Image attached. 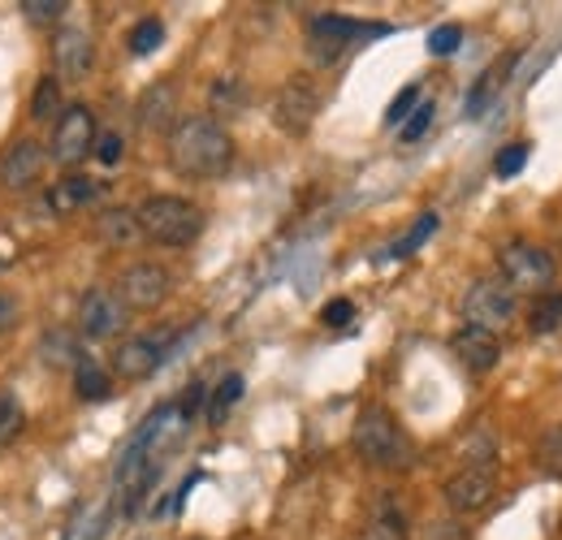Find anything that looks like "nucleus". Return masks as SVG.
I'll return each mask as SVG.
<instances>
[{
    "mask_svg": "<svg viewBox=\"0 0 562 540\" xmlns=\"http://www.w3.org/2000/svg\"><path fill=\"white\" fill-rule=\"evenodd\" d=\"M169 165L182 178H221L234 165V138L216 117H182L169 131Z\"/></svg>",
    "mask_w": 562,
    "mask_h": 540,
    "instance_id": "1",
    "label": "nucleus"
},
{
    "mask_svg": "<svg viewBox=\"0 0 562 540\" xmlns=\"http://www.w3.org/2000/svg\"><path fill=\"white\" fill-rule=\"evenodd\" d=\"M139 229L156 247H191L204 234V207L182 195H151L135 207Z\"/></svg>",
    "mask_w": 562,
    "mask_h": 540,
    "instance_id": "2",
    "label": "nucleus"
},
{
    "mask_svg": "<svg viewBox=\"0 0 562 540\" xmlns=\"http://www.w3.org/2000/svg\"><path fill=\"white\" fill-rule=\"evenodd\" d=\"M351 441H355V454L368 459L372 468H407L412 463V441L407 432L398 428V419L385 410V406H363L355 415V428H351Z\"/></svg>",
    "mask_w": 562,
    "mask_h": 540,
    "instance_id": "3",
    "label": "nucleus"
},
{
    "mask_svg": "<svg viewBox=\"0 0 562 540\" xmlns=\"http://www.w3.org/2000/svg\"><path fill=\"white\" fill-rule=\"evenodd\" d=\"M497 269H502V281L515 290V294H546L550 285H554V272H559V260L546 251V247H537V243H506L502 251H497Z\"/></svg>",
    "mask_w": 562,
    "mask_h": 540,
    "instance_id": "4",
    "label": "nucleus"
},
{
    "mask_svg": "<svg viewBox=\"0 0 562 540\" xmlns=\"http://www.w3.org/2000/svg\"><path fill=\"white\" fill-rule=\"evenodd\" d=\"M515 307H519V294L502 281V277H481L468 285L463 294V316L468 325L485 329V334H502L510 320H515Z\"/></svg>",
    "mask_w": 562,
    "mask_h": 540,
    "instance_id": "5",
    "label": "nucleus"
},
{
    "mask_svg": "<svg viewBox=\"0 0 562 540\" xmlns=\"http://www.w3.org/2000/svg\"><path fill=\"white\" fill-rule=\"evenodd\" d=\"M372 35H385V26L355 22V18H342V13H321V18H312V26H307V44H312V57H316L321 66L338 61L351 44L372 40Z\"/></svg>",
    "mask_w": 562,
    "mask_h": 540,
    "instance_id": "6",
    "label": "nucleus"
},
{
    "mask_svg": "<svg viewBox=\"0 0 562 540\" xmlns=\"http://www.w3.org/2000/svg\"><path fill=\"white\" fill-rule=\"evenodd\" d=\"M95 147V113L87 104H70L53 126V160L74 169Z\"/></svg>",
    "mask_w": 562,
    "mask_h": 540,
    "instance_id": "7",
    "label": "nucleus"
},
{
    "mask_svg": "<svg viewBox=\"0 0 562 540\" xmlns=\"http://www.w3.org/2000/svg\"><path fill=\"white\" fill-rule=\"evenodd\" d=\"M493 497H497V472L493 463H472L463 472H454L446 480V506L454 515H476L485 510Z\"/></svg>",
    "mask_w": 562,
    "mask_h": 540,
    "instance_id": "8",
    "label": "nucleus"
},
{
    "mask_svg": "<svg viewBox=\"0 0 562 540\" xmlns=\"http://www.w3.org/2000/svg\"><path fill=\"white\" fill-rule=\"evenodd\" d=\"M126 325V307L113 290H87L82 303H78V334L87 341H104L117 338Z\"/></svg>",
    "mask_w": 562,
    "mask_h": 540,
    "instance_id": "9",
    "label": "nucleus"
},
{
    "mask_svg": "<svg viewBox=\"0 0 562 540\" xmlns=\"http://www.w3.org/2000/svg\"><path fill=\"white\" fill-rule=\"evenodd\" d=\"M316 113H321V95H316V87L307 78H290L278 91V100H273V122L285 135H307Z\"/></svg>",
    "mask_w": 562,
    "mask_h": 540,
    "instance_id": "10",
    "label": "nucleus"
},
{
    "mask_svg": "<svg viewBox=\"0 0 562 540\" xmlns=\"http://www.w3.org/2000/svg\"><path fill=\"white\" fill-rule=\"evenodd\" d=\"M169 285H173L169 272L160 269V265L143 260V265H131V269L122 272V285H117L122 294L117 299H122L126 312H156L169 299Z\"/></svg>",
    "mask_w": 562,
    "mask_h": 540,
    "instance_id": "11",
    "label": "nucleus"
},
{
    "mask_svg": "<svg viewBox=\"0 0 562 540\" xmlns=\"http://www.w3.org/2000/svg\"><path fill=\"white\" fill-rule=\"evenodd\" d=\"M53 61H57V82H78L87 78V69L95 66V48H91V35L66 26L53 35Z\"/></svg>",
    "mask_w": 562,
    "mask_h": 540,
    "instance_id": "12",
    "label": "nucleus"
},
{
    "mask_svg": "<svg viewBox=\"0 0 562 540\" xmlns=\"http://www.w3.org/2000/svg\"><path fill=\"white\" fill-rule=\"evenodd\" d=\"M44 160H48V151H44L40 143L18 138V143L0 156V187H9V191H26V187L44 173Z\"/></svg>",
    "mask_w": 562,
    "mask_h": 540,
    "instance_id": "13",
    "label": "nucleus"
},
{
    "mask_svg": "<svg viewBox=\"0 0 562 540\" xmlns=\"http://www.w3.org/2000/svg\"><path fill=\"white\" fill-rule=\"evenodd\" d=\"M450 350H454V359H459L468 372H493L497 359H502V341H497V334H485V329H476V325L454 329Z\"/></svg>",
    "mask_w": 562,
    "mask_h": 540,
    "instance_id": "14",
    "label": "nucleus"
},
{
    "mask_svg": "<svg viewBox=\"0 0 562 540\" xmlns=\"http://www.w3.org/2000/svg\"><path fill=\"white\" fill-rule=\"evenodd\" d=\"M165 363V341L156 338H126L113 355V372L122 381H147Z\"/></svg>",
    "mask_w": 562,
    "mask_h": 540,
    "instance_id": "15",
    "label": "nucleus"
},
{
    "mask_svg": "<svg viewBox=\"0 0 562 540\" xmlns=\"http://www.w3.org/2000/svg\"><path fill=\"white\" fill-rule=\"evenodd\" d=\"M95 234H100V243H104V247H113V251L135 247V243L143 238L135 207H104V212L95 216Z\"/></svg>",
    "mask_w": 562,
    "mask_h": 540,
    "instance_id": "16",
    "label": "nucleus"
},
{
    "mask_svg": "<svg viewBox=\"0 0 562 540\" xmlns=\"http://www.w3.org/2000/svg\"><path fill=\"white\" fill-rule=\"evenodd\" d=\"M95 195H100V182H91L87 173H66V178L48 191V207L61 212V216H70V212H82L87 203H95Z\"/></svg>",
    "mask_w": 562,
    "mask_h": 540,
    "instance_id": "17",
    "label": "nucleus"
},
{
    "mask_svg": "<svg viewBox=\"0 0 562 540\" xmlns=\"http://www.w3.org/2000/svg\"><path fill=\"white\" fill-rule=\"evenodd\" d=\"M74 390H78V398H82V403H104V398L113 394V376L104 372V363H100V359L82 355V359L74 363Z\"/></svg>",
    "mask_w": 562,
    "mask_h": 540,
    "instance_id": "18",
    "label": "nucleus"
},
{
    "mask_svg": "<svg viewBox=\"0 0 562 540\" xmlns=\"http://www.w3.org/2000/svg\"><path fill=\"white\" fill-rule=\"evenodd\" d=\"M169 113H173V87L156 82L139 100V126L143 131H165L169 126Z\"/></svg>",
    "mask_w": 562,
    "mask_h": 540,
    "instance_id": "19",
    "label": "nucleus"
},
{
    "mask_svg": "<svg viewBox=\"0 0 562 540\" xmlns=\"http://www.w3.org/2000/svg\"><path fill=\"white\" fill-rule=\"evenodd\" d=\"M559 325H562V290L537 294L532 307H528V329H532L537 338H546V334H554Z\"/></svg>",
    "mask_w": 562,
    "mask_h": 540,
    "instance_id": "20",
    "label": "nucleus"
},
{
    "mask_svg": "<svg viewBox=\"0 0 562 540\" xmlns=\"http://www.w3.org/2000/svg\"><path fill=\"white\" fill-rule=\"evenodd\" d=\"M243 376L238 372H225L221 381H216V390H212V403H209V424H225V415L238 406V398H243Z\"/></svg>",
    "mask_w": 562,
    "mask_h": 540,
    "instance_id": "21",
    "label": "nucleus"
},
{
    "mask_svg": "<svg viewBox=\"0 0 562 540\" xmlns=\"http://www.w3.org/2000/svg\"><path fill=\"white\" fill-rule=\"evenodd\" d=\"M66 109H61V82L53 78V74H44L40 82H35V95H31V117L35 122H53V117H61Z\"/></svg>",
    "mask_w": 562,
    "mask_h": 540,
    "instance_id": "22",
    "label": "nucleus"
},
{
    "mask_svg": "<svg viewBox=\"0 0 562 540\" xmlns=\"http://www.w3.org/2000/svg\"><path fill=\"white\" fill-rule=\"evenodd\" d=\"M40 355H44V363H48V368H74V363L82 359L78 341H74L70 334H61V329L44 334V341H40Z\"/></svg>",
    "mask_w": 562,
    "mask_h": 540,
    "instance_id": "23",
    "label": "nucleus"
},
{
    "mask_svg": "<svg viewBox=\"0 0 562 540\" xmlns=\"http://www.w3.org/2000/svg\"><path fill=\"white\" fill-rule=\"evenodd\" d=\"M22 428H26V410L9 390H0V446H13L22 437Z\"/></svg>",
    "mask_w": 562,
    "mask_h": 540,
    "instance_id": "24",
    "label": "nucleus"
},
{
    "mask_svg": "<svg viewBox=\"0 0 562 540\" xmlns=\"http://www.w3.org/2000/svg\"><path fill=\"white\" fill-rule=\"evenodd\" d=\"M537 463L550 480H562V428H550L541 441H537Z\"/></svg>",
    "mask_w": 562,
    "mask_h": 540,
    "instance_id": "25",
    "label": "nucleus"
},
{
    "mask_svg": "<svg viewBox=\"0 0 562 540\" xmlns=\"http://www.w3.org/2000/svg\"><path fill=\"white\" fill-rule=\"evenodd\" d=\"M160 40H165V22H160V18H143L139 26L131 31V53H135V57H147V53L160 48Z\"/></svg>",
    "mask_w": 562,
    "mask_h": 540,
    "instance_id": "26",
    "label": "nucleus"
},
{
    "mask_svg": "<svg viewBox=\"0 0 562 540\" xmlns=\"http://www.w3.org/2000/svg\"><path fill=\"white\" fill-rule=\"evenodd\" d=\"M416 104H420V82H412V87H403L394 100H390V109H385V126H403L412 113H416Z\"/></svg>",
    "mask_w": 562,
    "mask_h": 540,
    "instance_id": "27",
    "label": "nucleus"
},
{
    "mask_svg": "<svg viewBox=\"0 0 562 540\" xmlns=\"http://www.w3.org/2000/svg\"><path fill=\"white\" fill-rule=\"evenodd\" d=\"M528 151H532L528 143H510V147H502L497 160H493V173H497V178H515V173H524Z\"/></svg>",
    "mask_w": 562,
    "mask_h": 540,
    "instance_id": "28",
    "label": "nucleus"
},
{
    "mask_svg": "<svg viewBox=\"0 0 562 540\" xmlns=\"http://www.w3.org/2000/svg\"><path fill=\"white\" fill-rule=\"evenodd\" d=\"M506 66H510V57H506V61H497V66H493L490 74H485V78L472 87V95H468V117H476V113L490 104V95L497 91V78H502V69H506Z\"/></svg>",
    "mask_w": 562,
    "mask_h": 540,
    "instance_id": "29",
    "label": "nucleus"
},
{
    "mask_svg": "<svg viewBox=\"0 0 562 540\" xmlns=\"http://www.w3.org/2000/svg\"><path fill=\"white\" fill-rule=\"evenodd\" d=\"M432 117H437V104H432V100H420L416 113H412V117L403 122V131H398L403 143H420V138L428 135V126H432Z\"/></svg>",
    "mask_w": 562,
    "mask_h": 540,
    "instance_id": "30",
    "label": "nucleus"
},
{
    "mask_svg": "<svg viewBox=\"0 0 562 540\" xmlns=\"http://www.w3.org/2000/svg\"><path fill=\"white\" fill-rule=\"evenodd\" d=\"M459 44H463V26H437L432 35H428V53L432 57H450V53H459Z\"/></svg>",
    "mask_w": 562,
    "mask_h": 540,
    "instance_id": "31",
    "label": "nucleus"
},
{
    "mask_svg": "<svg viewBox=\"0 0 562 540\" xmlns=\"http://www.w3.org/2000/svg\"><path fill=\"white\" fill-rule=\"evenodd\" d=\"M428 234H437V212H424L420 221H416V229H412V234H407V238L394 247V256H412V251H420Z\"/></svg>",
    "mask_w": 562,
    "mask_h": 540,
    "instance_id": "32",
    "label": "nucleus"
},
{
    "mask_svg": "<svg viewBox=\"0 0 562 540\" xmlns=\"http://www.w3.org/2000/svg\"><path fill=\"white\" fill-rule=\"evenodd\" d=\"M212 104H216V109H225V113L243 109V104H247V95H243V82H234V78H221V82L212 87Z\"/></svg>",
    "mask_w": 562,
    "mask_h": 540,
    "instance_id": "33",
    "label": "nucleus"
},
{
    "mask_svg": "<svg viewBox=\"0 0 562 540\" xmlns=\"http://www.w3.org/2000/svg\"><path fill=\"white\" fill-rule=\"evenodd\" d=\"M91 156H95L100 165H117V160L126 156V143H122V135H117V131H104V135H95Z\"/></svg>",
    "mask_w": 562,
    "mask_h": 540,
    "instance_id": "34",
    "label": "nucleus"
},
{
    "mask_svg": "<svg viewBox=\"0 0 562 540\" xmlns=\"http://www.w3.org/2000/svg\"><path fill=\"white\" fill-rule=\"evenodd\" d=\"M363 540H407V532H403V515H394V510L385 506V515L363 532Z\"/></svg>",
    "mask_w": 562,
    "mask_h": 540,
    "instance_id": "35",
    "label": "nucleus"
},
{
    "mask_svg": "<svg viewBox=\"0 0 562 540\" xmlns=\"http://www.w3.org/2000/svg\"><path fill=\"white\" fill-rule=\"evenodd\" d=\"M18 9H22L31 22H40V26H44V22H57V18L66 13V0H22Z\"/></svg>",
    "mask_w": 562,
    "mask_h": 540,
    "instance_id": "36",
    "label": "nucleus"
},
{
    "mask_svg": "<svg viewBox=\"0 0 562 540\" xmlns=\"http://www.w3.org/2000/svg\"><path fill=\"white\" fill-rule=\"evenodd\" d=\"M321 320H325L329 329H342V325H351V320H355V303H351V299H334V303H325Z\"/></svg>",
    "mask_w": 562,
    "mask_h": 540,
    "instance_id": "37",
    "label": "nucleus"
},
{
    "mask_svg": "<svg viewBox=\"0 0 562 540\" xmlns=\"http://www.w3.org/2000/svg\"><path fill=\"white\" fill-rule=\"evenodd\" d=\"M13 325H18V299L0 290V338H4V334H9Z\"/></svg>",
    "mask_w": 562,
    "mask_h": 540,
    "instance_id": "38",
    "label": "nucleus"
}]
</instances>
